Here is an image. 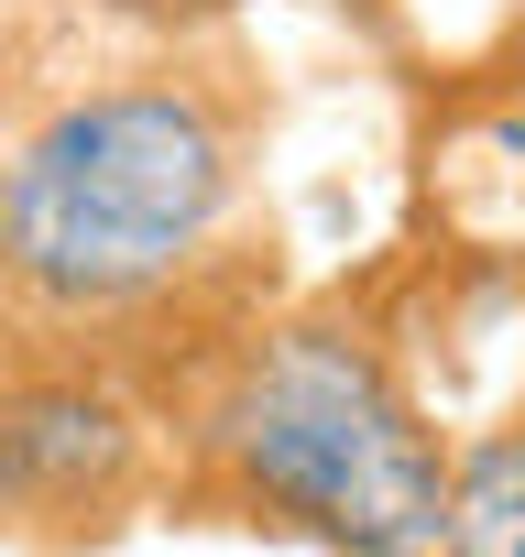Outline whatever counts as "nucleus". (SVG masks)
Listing matches in <instances>:
<instances>
[{
    "label": "nucleus",
    "mask_w": 525,
    "mask_h": 557,
    "mask_svg": "<svg viewBox=\"0 0 525 557\" xmlns=\"http://www.w3.org/2000/svg\"><path fill=\"white\" fill-rule=\"evenodd\" d=\"M262 110L241 66L164 55L66 88L0 143V307L34 339L99 350L110 372L154 329L241 339Z\"/></svg>",
    "instance_id": "nucleus-1"
},
{
    "label": "nucleus",
    "mask_w": 525,
    "mask_h": 557,
    "mask_svg": "<svg viewBox=\"0 0 525 557\" xmlns=\"http://www.w3.org/2000/svg\"><path fill=\"white\" fill-rule=\"evenodd\" d=\"M164 503L329 557L449 546V426L362 307H262L164 394Z\"/></svg>",
    "instance_id": "nucleus-2"
},
{
    "label": "nucleus",
    "mask_w": 525,
    "mask_h": 557,
    "mask_svg": "<svg viewBox=\"0 0 525 557\" xmlns=\"http://www.w3.org/2000/svg\"><path fill=\"white\" fill-rule=\"evenodd\" d=\"M164 492V416L143 405L132 372L34 339L0 372V535L88 546L121 535Z\"/></svg>",
    "instance_id": "nucleus-3"
},
{
    "label": "nucleus",
    "mask_w": 525,
    "mask_h": 557,
    "mask_svg": "<svg viewBox=\"0 0 525 557\" xmlns=\"http://www.w3.org/2000/svg\"><path fill=\"white\" fill-rule=\"evenodd\" d=\"M449 546L460 557H525V405L449 426Z\"/></svg>",
    "instance_id": "nucleus-4"
},
{
    "label": "nucleus",
    "mask_w": 525,
    "mask_h": 557,
    "mask_svg": "<svg viewBox=\"0 0 525 557\" xmlns=\"http://www.w3.org/2000/svg\"><path fill=\"white\" fill-rule=\"evenodd\" d=\"M23 350H34V329H23V318H12V307H0V372H12V361H23Z\"/></svg>",
    "instance_id": "nucleus-5"
}]
</instances>
